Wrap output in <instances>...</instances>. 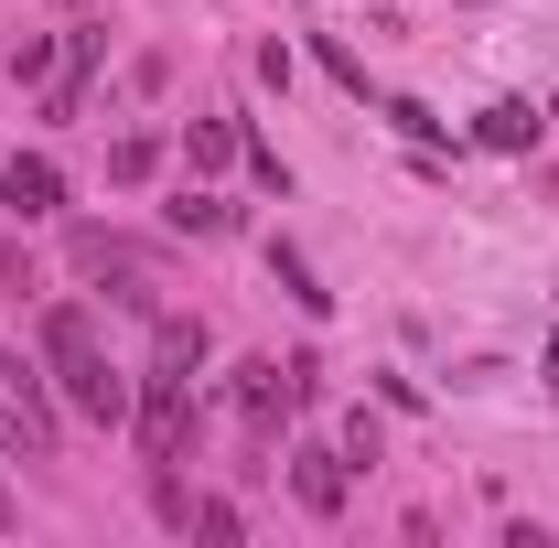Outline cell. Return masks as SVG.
Returning <instances> with one entry per match:
<instances>
[{
    "label": "cell",
    "instance_id": "obj_1",
    "mask_svg": "<svg viewBox=\"0 0 559 548\" xmlns=\"http://www.w3.org/2000/svg\"><path fill=\"white\" fill-rule=\"evenodd\" d=\"M44 377H55L66 409H86L97 430H130L140 377L108 366V344H97V312H86V301H55V312H44Z\"/></svg>",
    "mask_w": 559,
    "mask_h": 548
},
{
    "label": "cell",
    "instance_id": "obj_2",
    "mask_svg": "<svg viewBox=\"0 0 559 548\" xmlns=\"http://www.w3.org/2000/svg\"><path fill=\"white\" fill-rule=\"evenodd\" d=\"M130 430H140V463H183V441H194V377L151 366L140 398H130Z\"/></svg>",
    "mask_w": 559,
    "mask_h": 548
},
{
    "label": "cell",
    "instance_id": "obj_3",
    "mask_svg": "<svg viewBox=\"0 0 559 548\" xmlns=\"http://www.w3.org/2000/svg\"><path fill=\"white\" fill-rule=\"evenodd\" d=\"M0 398H11V419H22V452L44 463V452H55V430H66V419H55V388H44V366L0 355Z\"/></svg>",
    "mask_w": 559,
    "mask_h": 548
},
{
    "label": "cell",
    "instance_id": "obj_4",
    "mask_svg": "<svg viewBox=\"0 0 559 548\" xmlns=\"http://www.w3.org/2000/svg\"><path fill=\"white\" fill-rule=\"evenodd\" d=\"M0 205L22 215V226H44V215H66V172H55L44 151H11V162H0Z\"/></svg>",
    "mask_w": 559,
    "mask_h": 548
},
{
    "label": "cell",
    "instance_id": "obj_5",
    "mask_svg": "<svg viewBox=\"0 0 559 548\" xmlns=\"http://www.w3.org/2000/svg\"><path fill=\"white\" fill-rule=\"evenodd\" d=\"M290 495H301L312 516H345V452H323V441H301V452H290Z\"/></svg>",
    "mask_w": 559,
    "mask_h": 548
},
{
    "label": "cell",
    "instance_id": "obj_6",
    "mask_svg": "<svg viewBox=\"0 0 559 548\" xmlns=\"http://www.w3.org/2000/svg\"><path fill=\"white\" fill-rule=\"evenodd\" d=\"M151 366L194 377V366H205V323H194V312H151Z\"/></svg>",
    "mask_w": 559,
    "mask_h": 548
},
{
    "label": "cell",
    "instance_id": "obj_7",
    "mask_svg": "<svg viewBox=\"0 0 559 548\" xmlns=\"http://www.w3.org/2000/svg\"><path fill=\"white\" fill-rule=\"evenodd\" d=\"M474 140H485V151H527V140H538V108H527V97H495L485 119H474Z\"/></svg>",
    "mask_w": 559,
    "mask_h": 548
},
{
    "label": "cell",
    "instance_id": "obj_8",
    "mask_svg": "<svg viewBox=\"0 0 559 548\" xmlns=\"http://www.w3.org/2000/svg\"><path fill=\"white\" fill-rule=\"evenodd\" d=\"M237 151H248V130H237V119H194V130H183V162H194V172H226Z\"/></svg>",
    "mask_w": 559,
    "mask_h": 548
},
{
    "label": "cell",
    "instance_id": "obj_9",
    "mask_svg": "<svg viewBox=\"0 0 559 548\" xmlns=\"http://www.w3.org/2000/svg\"><path fill=\"white\" fill-rule=\"evenodd\" d=\"M162 215H173V237H226V226H237V205H215V194H194V183H183Z\"/></svg>",
    "mask_w": 559,
    "mask_h": 548
},
{
    "label": "cell",
    "instance_id": "obj_10",
    "mask_svg": "<svg viewBox=\"0 0 559 548\" xmlns=\"http://www.w3.org/2000/svg\"><path fill=\"white\" fill-rule=\"evenodd\" d=\"M270 279L290 290V301H301V312H323V301H334V290L312 279V259H301V248H280V237H270Z\"/></svg>",
    "mask_w": 559,
    "mask_h": 548
},
{
    "label": "cell",
    "instance_id": "obj_11",
    "mask_svg": "<svg viewBox=\"0 0 559 548\" xmlns=\"http://www.w3.org/2000/svg\"><path fill=\"white\" fill-rule=\"evenodd\" d=\"M55 65H66V44H55V33H22V44H11V65H0V75H11V86H44Z\"/></svg>",
    "mask_w": 559,
    "mask_h": 548
},
{
    "label": "cell",
    "instance_id": "obj_12",
    "mask_svg": "<svg viewBox=\"0 0 559 548\" xmlns=\"http://www.w3.org/2000/svg\"><path fill=\"white\" fill-rule=\"evenodd\" d=\"M151 162H162V140H108V172H119V183H151Z\"/></svg>",
    "mask_w": 559,
    "mask_h": 548
},
{
    "label": "cell",
    "instance_id": "obj_13",
    "mask_svg": "<svg viewBox=\"0 0 559 548\" xmlns=\"http://www.w3.org/2000/svg\"><path fill=\"white\" fill-rule=\"evenodd\" d=\"M194 527H205V538H248V516H237L226 495H194Z\"/></svg>",
    "mask_w": 559,
    "mask_h": 548
},
{
    "label": "cell",
    "instance_id": "obj_14",
    "mask_svg": "<svg viewBox=\"0 0 559 548\" xmlns=\"http://www.w3.org/2000/svg\"><path fill=\"white\" fill-rule=\"evenodd\" d=\"M377 452H388V430H377V419L355 409V419H345V463H377Z\"/></svg>",
    "mask_w": 559,
    "mask_h": 548
},
{
    "label": "cell",
    "instance_id": "obj_15",
    "mask_svg": "<svg viewBox=\"0 0 559 548\" xmlns=\"http://www.w3.org/2000/svg\"><path fill=\"white\" fill-rule=\"evenodd\" d=\"M538 388H549V398H559V334H549V355H538Z\"/></svg>",
    "mask_w": 559,
    "mask_h": 548
}]
</instances>
